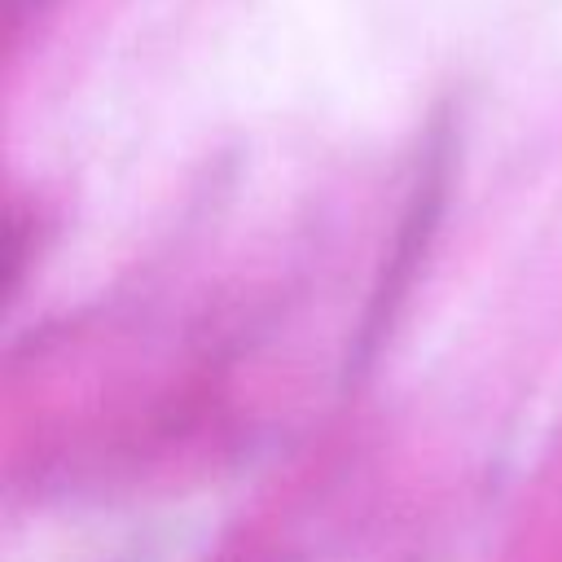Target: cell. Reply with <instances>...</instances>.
Here are the masks:
<instances>
[{
  "label": "cell",
  "instance_id": "1",
  "mask_svg": "<svg viewBox=\"0 0 562 562\" xmlns=\"http://www.w3.org/2000/svg\"><path fill=\"white\" fill-rule=\"evenodd\" d=\"M443 184H448L443 149H430V158H426V167H422V180H417V189H413V198H408V211H404V220H400V233H395V241H391V255H386V263H382V272H378V281H373V294H369V307H364V316H360V329H356V338H351V351H347V369H351V373H360V369L378 356V347H382V338L391 334V321H395V312H400L408 285L417 281L422 255H426V246H430V237H435V224H439V215H443Z\"/></svg>",
  "mask_w": 562,
  "mask_h": 562
}]
</instances>
